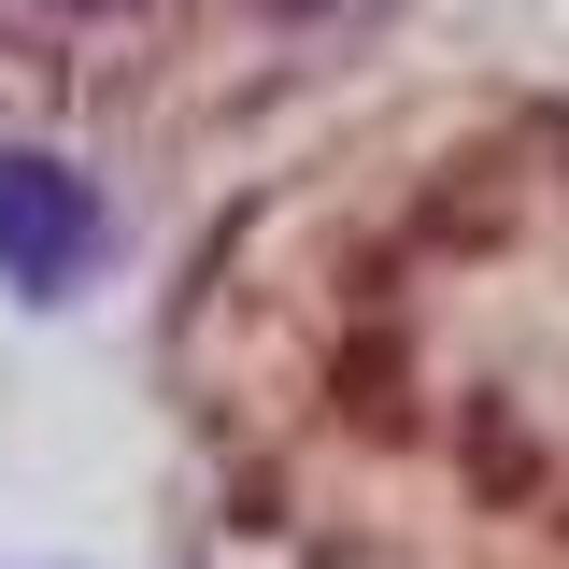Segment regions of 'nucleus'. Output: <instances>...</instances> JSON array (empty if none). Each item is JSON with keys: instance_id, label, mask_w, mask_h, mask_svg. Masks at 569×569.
<instances>
[{"instance_id": "nucleus-1", "label": "nucleus", "mask_w": 569, "mask_h": 569, "mask_svg": "<svg viewBox=\"0 0 569 569\" xmlns=\"http://www.w3.org/2000/svg\"><path fill=\"white\" fill-rule=\"evenodd\" d=\"M100 242H114L100 186H86L71 157H29V142H0V284H29V299H71V284L100 271Z\"/></svg>"}, {"instance_id": "nucleus-2", "label": "nucleus", "mask_w": 569, "mask_h": 569, "mask_svg": "<svg viewBox=\"0 0 569 569\" xmlns=\"http://www.w3.org/2000/svg\"><path fill=\"white\" fill-rule=\"evenodd\" d=\"M71 14H114V0H71Z\"/></svg>"}]
</instances>
